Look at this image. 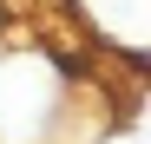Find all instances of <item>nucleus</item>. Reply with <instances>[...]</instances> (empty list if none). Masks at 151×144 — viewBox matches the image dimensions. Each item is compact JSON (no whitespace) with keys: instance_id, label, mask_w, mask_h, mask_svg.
Segmentation results:
<instances>
[{"instance_id":"nucleus-1","label":"nucleus","mask_w":151,"mask_h":144,"mask_svg":"<svg viewBox=\"0 0 151 144\" xmlns=\"http://www.w3.org/2000/svg\"><path fill=\"white\" fill-rule=\"evenodd\" d=\"M7 20H13V7H7V0H0V26H7Z\"/></svg>"}]
</instances>
